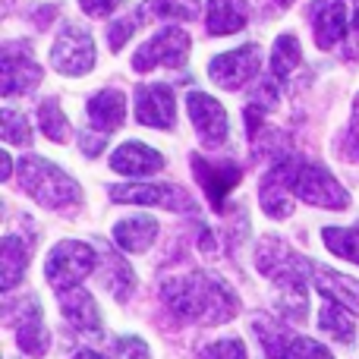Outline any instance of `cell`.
Wrapping results in <instances>:
<instances>
[{"label": "cell", "instance_id": "1", "mask_svg": "<svg viewBox=\"0 0 359 359\" xmlns=\"http://www.w3.org/2000/svg\"><path fill=\"white\" fill-rule=\"evenodd\" d=\"M161 299L177 318L198 325H224L240 312V299L233 297V290L205 271L168 278L161 284Z\"/></svg>", "mask_w": 359, "mask_h": 359}, {"label": "cell", "instance_id": "2", "mask_svg": "<svg viewBox=\"0 0 359 359\" xmlns=\"http://www.w3.org/2000/svg\"><path fill=\"white\" fill-rule=\"evenodd\" d=\"M274 164H278L280 174H284L293 198H303V202L318 205V208H331V211H344L350 205L347 189L337 183L334 174H328V170L318 168V164L306 161V158H299V155H290V151L274 158Z\"/></svg>", "mask_w": 359, "mask_h": 359}, {"label": "cell", "instance_id": "3", "mask_svg": "<svg viewBox=\"0 0 359 359\" xmlns=\"http://www.w3.org/2000/svg\"><path fill=\"white\" fill-rule=\"evenodd\" d=\"M19 186L44 208H67V205L79 202L82 196L79 183L67 170H60L48 158L38 155H25L19 161Z\"/></svg>", "mask_w": 359, "mask_h": 359}, {"label": "cell", "instance_id": "4", "mask_svg": "<svg viewBox=\"0 0 359 359\" xmlns=\"http://www.w3.org/2000/svg\"><path fill=\"white\" fill-rule=\"evenodd\" d=\"M95 265H98V252L88 243L63 240L50 249L48 262H44V278H48V284L57 293H63V290L79 287L95 271Z\"/></svg>", "mask_w": 359, "mask_h": 359}, {"label": "cell", "instance_id": "5", "mask_svg": "<svg viewBox=\"0 0 359 359\" xmlns=\"http://www.w3.org/2000/svg\"><path fill=\"white\" fill-rule=\"evenodd\" d=\"M189 60V35L177 25L155 32L145 44H139V50L133 54V69L136 73H151V69H183Z\"/></svg>", "mask_w": 359, "mask_h": 359}, {"label": "cell", "instance_id": "6", "mask_svg": "<svg viewBox=\"0 0 359 359\" xmlns=\"http://www.w3.org/2000/svg\"><path fill=\"white\" fill-rule=\"evenodd\" d=\"M252 328H255L259 344L265 347L268 359H334L328 353V347L309 341V337L290 334L287 328H280L278 322H271V318H265V316H255Z\"/></svg>", "mask_w": 359, "mask_h": 359}, {"label": "cell", "instance_id": "7", "mask_svg": "<svg viewBox=\"0 0 359 359\" xmlns=\"http://www.w3.org/2000/svg\"><path fill=\"white\" fill-rule=\"evenodd\" d=\"M50 67L63 76H86L95 67V41L86 25H63L50 48Z\"/></svg>", "mask_w": 359, "mask_h": 359}, {"label": "cell", "instance_id": "8", "mask_svg": "<svg viewBox=\"0 0 359 359\" xmlns=\"http://www.w3.org/2000/svg\"><path fill=\"white\" fill-rule=\"evenodd\" d=\"M41 67L32 60V48L19 41L4 44V57H0V92L6 98L13 95H29L41 86Z\"/></svg>", "mask_w": 359, "mask_h": 359}, {"label": "cell", "instance_id": "9", "mask_svg": "<svg viewBox=\"0 0 359 359\" xmlns=\"http://www.w3.org/2000/svg\"><path fill=\"white\" fill-rule=\"evenodd\" d=\"M114 202H130V205H158L168 211H196V202L186 196V189L170 183H117L107 186Z\"/></svg>", "mask_w": 359, "mask_h": 359}, {"label": "cell", "instance_id": "10", "mask_svg": "<svg viewBox=\"0 0 359 359\" xmlns=\"http://www.w3.org/2000/svg\"><path fill=\"white\" fill-rule=\"evenodd\" d=\"M259 44H243L236 50H227V54H217L215 60L208 63V76L217 88H227V92H236L243 88L255 73H259Z\"/></svg>", "mask_w": 359, "mask_h": 359}, {"label": "cell", "instance_id": "11", "mask_svg": "<svg viewBox=\"0 0 359 359\" xmlns=\"http://www.w3.org/2000/svg\"><path fill=\"white\" fill-rule=\"evenodd\" d=\"M186 111H189V120L196 126L198 139L202 145L208 149H221L230 136V120H227V111L221 107V101L211 98L205 92H189L186 98Z\"/></svg>", "mask_w": 359, "mask_h": 359}, {"label": "cell", "instance_id": "12", "mask_svg": "<svg viewBox=\"0 0 359 359\" xmlns=\"http://www.w3.org/2000/svg\"><path fill=\"white\" fill-rule=\"evenodd\" d=\"M136 120L151 130H174L177 123V98L174 88L164 82H151V86H136Z\"/></svg>", "mask_w": 359, "mask_h": 359}, {"label": "cell", "instance_id": "13", "mask_svg": "<svg viewBox=\"0 0 359 359\" xmlns=\"http://www.w3.org/2000/svg\"><path fill=\"white\" fill-rule=\"evenodd\" d=\"M189 161H192V170H196L198 186H202L205 196H208V205L221 215L224 202H227V192L240 183L243 170L236 168L233 161H208V158H202V155H192Z\"/></svg>", "mask_w": 359, "mask_h": 359}, {"label": "cell", "instance_id": "14", "mask_svg": "<svg viewBox=\"0 0 359 359\" xmlns=\"http://www.w3.org/2000/svg\"><path fill=\"white\" fill-rule=\"evenodd\" d=\"M312 32H316V44L322 50H331L350 35V16L344 0H316L309 6Z\"/></svg>", "mask_w": 359, "mask_h": 359}, {"label": "cell", "instance_id": "15", "mask_svg": "<svg viewBox=\"0 0 359 359\" xmlns=\"http://www.w3.org/2000/svg\"><path fill=\"white\" fill-rule=\"evenodd\" d=\"M111 170H117L123 177H151L158 170H164V155L155 151L151 145L139 142V139H130L111 155Z\"/></svg>", "mask_w": 359, "mask_h": 359}, {"label": "cell", "instance_id": "16", "mask_svg": "<svg viewBox=\"0 0 359 359\" xmlns=\"http://www.w3.org/2000/svg\"><path fill=\"white\" fill-rule=\"evenodd\" d=\"M86 114H88V130L101 133V136H111L126 120V95L117 92V88L95 92L86 104Z\"/></svg>", "mask_w": 359, "mask_h": 359}, {"label": "cell", "instance_id": "17", "mask_svg": "<svg viewBox=\"0 0 359 359\" xmlns=\"http://www.w3.org/2000/svg\"><path fill=\"white\" fill-rule=\"evenodd\" d=\"M19 309H22V316H19L16 325V341H19V350H22L25 356H44L50 347V334L48 328H44L41 322V306H38L35 297H25L22 303H19Z\"/></svg>", "mask_w": 359, "mask_h": 359}, {"label": "cell", "instance_id": "18", "mask_svg": "<svg viewBox=\"0 0 359 359\" xmlns=\"http://www.w3.org/2000/svg\"><path fill=\"white\" fill-rule=\"evenodd\" d=\"M60 312L82 334H101V309L92 293H86L82 287H73V290L60 293Z\"/></svg>", "mask_w": 359, "mask_h": 359}, {"label": "cell", "instance_id": "19", "mask_svg": "<svg viewBox=\"0 0 359 359\" xmlns=\"http://www.w3.org/2000/svg\"><path fill=\"white\" fill-rule=\"evenodd\" d=\"M249 22V0H208L205 4V29L208 35H233Z\"/></svg>", "mask_w": 359, "mask_h": 359}, {"label": "cell", "instance_id": "20", "mask_svg": "<svg viewBox=\"0 0 359 359\" xmlns=\"http://www.w3.org/2000/svg\"><path fill=\"white\" fill-rule=\"evenodd\" d=\"M312 284H316V290L325 299H334V303L359 312V280L356 278H347V274L331 271V268H322L312 262Z\"/></svg>", "mask_w": 359, "mask_h": 359}, {"label": "cell", "instance_id": "21", "mask_svg": "<svg viewBox=\"0 0 359 359\" xmlns=\"http://www.w3.org/2000/svg\"><path fill=\"white\" fill-rule=\"evenodd\" d=\"M158 236V221L149 215H133L114 224V240L123 252H145Z\"/></svg>", "mask_w": 359, "mask_h": 359}, {"label": "cell", "instance_id": "22", "mask_svg": "<svg viewBox=\"0 0 359 359\" xmlns=\"http://www.w3.org/2000/svg\"><path fill=\"white\" fill-rule=\"evenodd\" d=\"M259 205L268 217H278V221L293 215V192H290V186H287V180H284V174H280L278 164H274V168L265 174V180H262Z\"/></svg>", "mask_w": 359, "mask_h": 359}, {"label": "cell", "instance_id": "23", "mask_svg": "<svg viewBox=\"0 0 359 359\" xmlns=\"http://www.w3.org/2000/svg\"><path fill=\"white\" fill-rule=\"evenodd\" d=\"M29 255H32L29 243H22L13 233L4 236V243H0V287H4V293H10L13 287L22 280Z\"/></svg>", "mask_w": 359, "mask_h": 359}, {"label": "cell", "instance_id": "24", "mask_svg": "<svg viewBox=\"0 0 359 359\" xmlns=\"http://www.w3.org/2000/svg\"><path fill=\"white\" fill-rule=\"evenodd\" d=\"M318 328L337 344H353L356 337V322L347 312V306L334 303V299H325L322 312H318Z\"/></svg>", "mask_w": 359, "mask_h": 359}, {"label": "cell", "instance_id": "25", "mask_svg": "<svg viewBox=\"0 0 359 359\" xmlns=\"http://www.w3.org/2000/svg\"><path fill=\"white\" fill-rule=\"evenodd\" d=\"M198 10H202V0H145L139 6V22H151V19H198Z\"/></svg>", "mask_w": 359, "mask_h": 359}, {"label": "cell", "instance_id": "26", "mask_svg": "<svg viewBox=\"0 0 359 359\" xmlns=\"http://www.w3.org/2000/svg\"><path fill=\"white\" fill-rule=\"evenodd\" d=\"M101 265H107L104 271V287L114 293L117 299H126L133 290H136V274H133V268L126 265L123 259H120L117 252H104L101 255Z\"/></svg>", "mask_w": 359, "mask_h": 359}, {"label": "cell", "instance_id": "27", "mask_svg": "<svg viewBox=\"0 0 359 359\" xmlns=\"http://www.w3.org/2000/svg\"><path fill=\"white\" fill-rule=\"evenodd\" d=\"M299 63H303V48L297 35H278L271 48V79H287Z\"/></svg>", "mask_w": 359, "mask_h": 359}, {"label": "cell", "instance_id": "28", "mask_svg": "<svg viewBox=\"0 0 359 359\" xmlns=\"http://www.w3.org/2000/svg\"><path fill=\"white\" fill-rule=\"evenodd\" d=\"M38 126H41L44 136L57 145H67L69 136H73V130H69V123H67V117H63L60 101L57 98H44L41 104H38Z\"/></svg>", "mask_w": 359, "mask_h": 359}, {"label": "cell", "instance_id": "29", "mask_svg": "<svg viewBox=\"0 0 359 359\" xmlns=\"http://www.w3.org/2000/svg\"><path fill=\"white\" fill-rule=\"evenodd\" d=\"M322 240L334 255L359 265V224L356 227H325Z\"/></svg>", "mask_w": 359, "mask_h": 359}, {"label": "cell", "instance_id": "30", "mask_svg": "<svg viewBox=\"0 0 359 359\" xmlns=\"http://www.w3.org/2000/svg\"><path fill=\"white\" fill-rule=\"evenodd\" d=\"M0 139H4L6 145H29L32 142L29 120L19 111H13V107H4V111H0Z\"/></svg>", "mask_w": 359, "mask_h": 359}, {"label": "cell", "instance_id": "31", "mask_svg": "<svg viewBox=\"0 0 359 359\" xmlns=\"http://www.w3.org/2000/svg\"><path fill=\"white\" fill-rule=\"evenodd\" d=\"M198 359H246V347L240 337H224V341H215L205 350H198Z\"/></svg>", "mask_w": 359, "mask_h": 359}, {"label": "cell", "instance_id": "32", "mask_svg": "<svg viewBox=\"0 0 359 359\" xmlns=\"http://www.w3.org/2000/svg\"><path fill=\"white\" fill-rule=\"evenodd\" d=\"M139 25V16H123V19H114L111 25H107V44H111V50L117 54V50H123V44L133 38V32H136Z\"/></svg>", "mask_w": 359, "mask_h": 359}, {"label": "cell", "instance_id": "33", "mask_svg": "<svg viewBox=\"0 0 359 359\" xmlns=\"http://www.w3.org/2000/svg\"><path fill=\"white\" fill-rule=\"evenodd\" d=\"M76 142H79L86 158H98L107 145V136H101V133H95V130H79L76 133Z\"/></svg>", "mask_w": 359, "mask_h": 359}, {"label": "cell", "instance_id": "34", "mask_svg": "<svg viewBox=\"0 0 359 359\" xmlns=\"http://www.w3.org/2000/svg\"><path fill=\"white\" fill-rule=\"evenodd\" d=\"M120 353H123L126 359H151V350H149V344L142 341V337H120Z\"/></svg>", "mask_w": 359, "mask_h": 359}, {"label": "cell", "instance_id": "35", "mask_svg": "<svg viewBox=\"0 0 359 359\" xmlns=\"http://www.w3.org/2000/svg\"><path fill=\"white\" fill-rule=\"evenodd\" d=\"M120 0H79L82 13H88L92 19H107L114 10H117Z\"/></svg>", "mask_w": 359, "mask_h": 359}, {"label": "cell", "instance_id": "36", "mask_svg": "<svg viewBox=\"0 0 359 359\" xmlns=\"http://www.w3.org/2000/svg\"><path fill=\"white\" fill-rule=\"evenodd\" d=\"M344 57H347V60H359V6L353 10V19H350V35H347Z\"/></svg>", "mask_w": 359, "mask_h": 359}, {"label": "cell", "instance_id": "37", "mask_svg": "<svg viewBox=\"0 0 359 359\" xmlns=\"http://www.w3.org/2000/svg\"><path fill=\"white\" fill-rule=\"evenodd\" d=\"M344 155L359 161V98L353 104V123H350V139H347V151H344Z\"/></svg>", "mask_w": 359, "mask_h": 359}, {"label": "cell", "instance_id": "38", "mask_svg": "<svg viewBox=\"0 0 359 359\" xmlns=\"http://www.w3.org/2000/svg\"><path fill=\"white\" fill-rule=\"evenodd\" d=\"M13 158H10V151H4L0 155V180H10V174H13Z\"/></svg>", "mask_w": 359, "mask_h": 359}, {"label": "cell", "instance_id": "39", "mask_svg": "<svg viewBox=\"0 0 359 359\" xmlns=\"http://www.w3.org/2000/svg\"><path fill=\"white\" fill-rule=\"evenodd\" d=\"M69 359H107V356H101L98 350H79V353H73Z\"/></svg>", "mask_w": 359, "mask_h": 359}, {"label": "cell", "instance_id": "40", "mask_svg": "<svg viewBox=\"0 0 359 359\" xmlns=\"http://www.w3.org/2000/svg\"><path fill=\"white\" fill-rule=\"evenodd\" d=\"M274 4H278V6H280V10H287V6H290V4H293V0H274Z\"/></svg>", "mask_w": 359, "mask_h": 359}]
</instances>
